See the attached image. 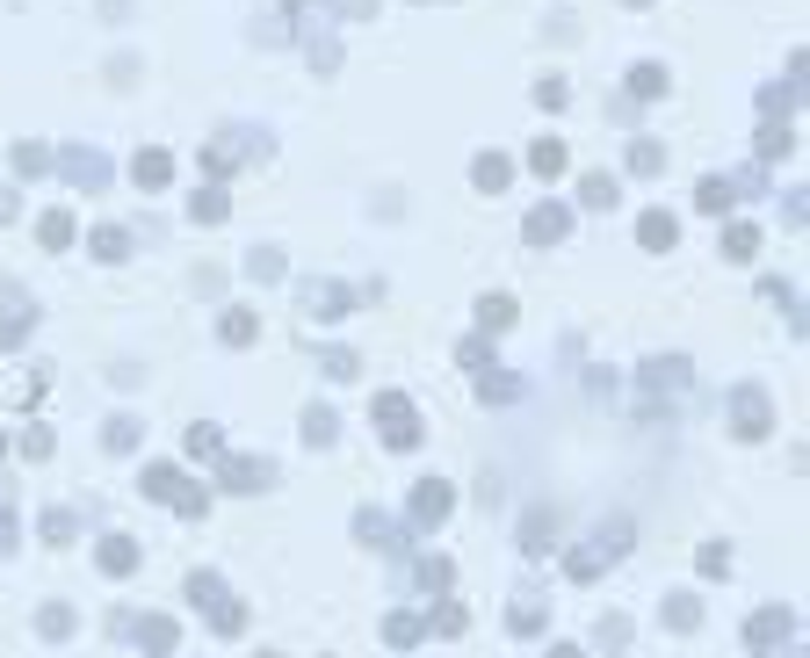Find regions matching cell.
Here are the masks:
<instances>
[{
    "instance_id": "6da1fadb",
    "label": "cell",
    "mask_w": 810,
    "mask_h": 658,
    "mask_svg": "<svg viewBox=\"0 0 810 658\" xmlns=\"http://www.w3.org/2000/svg\"><path fill=\"white\" fill-rule=\"evenodd\" d=\"M145 499H152V507H174L181 521H203V507H210V492L189 478V470H174V463H145Z\"/></svg>"
},
{
    "instance_id": "7a4b0ae2",
    "label": "cell",
    "mask_w": 810,
    "mask_h": 658,
    "mask_svg": "<svg viewBox=\"0 0 810 658\" xmlns=\"http://www.w3.org/2000/svg\"><path fill=\"white\" fill-rule=\"evenodd\" d=\"M622 550H630V521H615V528H601V536L586 543V550H572V557H565V572L586 586V579H601V572H608V564H615Z\"/></svg>"
},
{
    "instance_id": "3957f363",
    "label": "cell",
    "mask_w": 810,
    "mask_h": 658,
    "mask_svg": "<svg viewBox=\"0 0 810 658\" xmlns=\"http://www.w3.org/2000/svg\"><path fill=\"white\" fill-rule=\"evenodd\" d=\"M377 434H384V449H420V413H413V398H405V391H384V398H377Z\"/></svg>"
},
{
    "instance_id": "277c9868",
    "label": "cell",
    "mask_w": 810,
    "mask_h": 658,
    "mask_svg": "<svg viewBox=\"0 0 810 658\" xmlns=\"http://www.w3.org/2000/svg\"><path fill=\"white\" fill-rule=\"evenodd\" d=\"M456 514V485L449 478H420L413 485V507H405V528H442Z\"/></svg>"
},
{
    "instance_id": "5b68a950",
    "label": "cell",
    "mask_w": 810,
    "mask_h": 658,
    "mask_svg": "<svg viewBox=\"0 0 810 658\" xmlns=\"http://www.w3.org/2000/svg\"><path fill=\"white\" fill-rule=\"evenodd\" d=\"M217 485H225V492H268L275 485V463L268 456H217Z\"/></svg>"
},
{
    "instance_id": "8992f818",
    "label": "cell",
    "mask_w": 810,
    "mask_h": 658,
    "mask_svg": "<svg viewBox=\"0 0 810 658\" xmlns=\"http://www.w3.org/2000/svg\"><path fill=\"white\" fill-rule=\"evenodd\" d=\"M767 427H774V405H767V391L738 384V391H731V434H745V442H760Z\"/></svg>"
},
{
    "instance_id": "52a82bcc",
    "label": "cell",
    "mask_w": 810,
    "mask_h": 658,
    "mask_svg": "<svg viewBox=\"0 0 810 658\" xmlns=\"http://www.w3.org/2000/svg\"><path fill=\"white\" fill-rule=\"evenodd\" d=\"M29 326H37V304H29V297L15 290V282H8V290H0V355H8V348H22V340H29Z\"/></svg>"
},
{
    "instance_id": "ba28073f",
    "label": "cell",
    "mask_w": 810,
    "mask_h": 658,
    "mask_svg": "<svg viewBox=\"0 0 810 658\" xmlns=\"http://www.w3.org/2000/svg\"><path fill=\"white\" fill-rule=\"evenodd\" d=\"M789 630H796L789 608H760L753 622H745V644H753V651H774V644H789Z\"/></svg>"
},
{
    "instance_id": "9c48e42d",
    "label": "cell",
    "mask_w": 810,
    "mask_h": 658,
    "mask_svg": "<svg viewBox=\"0 0 810 658\" xmlns=\"http://www.w3.org/2000/svg\"><path fill=\"white\" fill-rule=\"evenodd\" d=\"M565 225H572V210H565V203H543V210H528L521 239H528V246H550V239H565Z\"/></svg>"
},
{
    "instance_id": "30bf717a",
    "label": "cell",
    "mask_w": 810,
    "mask_h": 658,
    "mask_svg": "<svg viewBox=\"0 0 810 658\" xmlns=\"http://www.w3.org/2000/svg\"><path fill=\"white\" fill-rule=\"evenodd\" d=\"M51 167H58V174H73L80 188H102V181H109V167L95 160V152H80V145H66V152H51Z\"/></svg>"
},
{
    "instance_id": "8fae6325",
    "label": "cell",
    "mask_w": 810,
    "mask_h": 658,
    "mask_svg": "<svg viewBox=\"0 0 810 658\" xmlns=\"http://www.w3.org/2000/svg\"><path fill=\"white\" fill-rule=\"evenodd\" d=\"M304 304H311V319H348V311H355V290H340V282H311Z\"/></svg>"
},
{
    "instance_id": "7c38bea8",
    "label": "cell",
    "mask_w": 810,
    "mask_h": 658,
    "mask_svg": "<svg viewBox=\"0 0 810 658\" xmlns=\"http://www.w3.org/2000/svg\"><path fill=\"white\" fill-rule=\"evenodd\" d=\"M95 564H102L109 579H131V572H138V543H131V536H102Z\"/></svg>"
},
{
    "instance_id": "4fadbf2b",
    "label": "cell",
    "mask_w": 810,
    "mask_h": 658,
    "mask_svg": "<svg viewBox=\"0 0 810 658\" xmlns=\"http://www.w3.org/2000/svg\"><path fill=\"white\" fill-rule=\"evenodd\" d=\"M131 174H138V188H167V181H174V152H160V145H145Z\"/></svg>"
},
{
    "instance_id": "5bb4252c",
    "label": "cell",
    "mask_w": 810,
    "mask_h": 658,
    "mask_svg": "<svg viewBox=\"0 0 810 658\" xmlns=\"http://www.w3.org/2000/svg\"><path fill=\"white\" fill-rule=\"evenodd\" d=\"M131 637H138L145 651H174V644H181V630H174V615H145V622H131Z\"/></svg>"
},
{
    "instance_id": "9a60e30c",
    "label": "cell",
    "mask_w": 810,
    "mask_h": 658,
    "mask_svg": "<svg viewBox=\"0 0 810 658\" xmlns=\"http://www.w3.org/2000/svg\"><path fill=\"white\" fill-rule=\"evenodd\" d=\"M637 239L651 246V254H666V246L680 239V225H673V217H666V210H644V217H637Z\"/></svg>"
},
{
    "instance_id": "2e32d148",
    "label": "cell",
    "mask_w": 810,
    "mask_h": 658,
    "mask_svg": "<svg viewBox=\"0 0 810 658\" xmlns=\"http://www.w3.org/2000/svg\"><path fill=\"white\" fill-rule=\"evenodd\" d=\"M217 333H225V340H232V348H254V333H261V319H254V311H246V304H232V311H225V319H217Z\"/></svg>"
},
{
    "instance_id": "e0dca14e",
    "label": "cell",
    "mask_w": 810,
    "mask_h": 658,
    "mask_svg": "<svg viewBox=\"0 0 810 658\" xmlns=\"http://www.w3.org/2000/svg\"><path fill=\"white\" fill-rule=\"evenodd\" d=\"M507 630H514V637H528V644H536V637L550 630V622H543V608H536V593H528V601H514V608H507Z\"/></svg>"
},
{
    "instance_id": "ac0fdd59",
    "label": "cell",
    "mask_w": 810,
    "mask_h": 658,
    "mask_svg": "<svg viewBox=\"0 0 810 658\" xmlns=\"http://www.w3.org/2000/svg\"><path fill=\"white\" fill-rule=\"evenodd\" d=\"M514 319H521V311H514V297H500V290H492V297H478V326H485V333H507Z\"/></svg>"
},
{
    "instance_id": "d6986e66",
    "label": "cell",
    "mask_w": 810,
    "mask_h": 658,
    "mask_svg": "<svg viewBox=\"0 0 810 658\" xmlns=\"http://www.w3.org/2000/svg\"><path fill=\"white\" fill-rule=\"evenodd\" d=\"M478 188H485V196H500V188L514 181V160H507V152H485V160H478V174H471Z\"/></svg>"
},
{
    "instance_id": "ffe728a7",
    "label": "cell",
    "mask_w": 810,
    "mask_h": 658,
    "mask_svg": "<svg viewBox=\"0 0 810 658\" xmlns=\"http://www.w3.org/2000/svg\"><path fill=\"white\" fill-rule=\"evenodd\" d=\"M333 434H340V420H333V405H304V442H311V449H326V442H333Z\"/></svg>"
},
{
    "instance_id": "44dd1931",
    "label": "cell",
    "mask_w": 810,
    "mask_h": 658,
    "mask_svg": "<svg viewBox=\"0 0 810 658\" xmlns=\"http://www.w3.org/2000/svg\"><path fill=\"white\" fill-rule=\"evenodd\" d=\"M37 239L51 246V254H66V246H73V217H66V210H44V217H37Z\"/></svg>"
},
{
    "instance_id": "7402d4cb",
    "label": "cell",
    "mask_w": 810,
    "mask_h": 658,
    "mask_svg": "<svg viewBox=\"0 0 810 658\" xmlns=\"http://www.w3.org/2000/svg\"><path fill=\"white\" fill-rule=\"evenodd\" d=\"M724 254H731V261H753V254H760V225H745V217H738V225L724 232Z\"/></svg>"
},
{
    "instance_id": "603a6c76",
    "label": "cell",
    "mask_w": 810,
    "mask_h": 658,
    "mask_svg": "<svg viewBox=\"0 0 810 658\" xmlns=\"http://www.w3.org/2000/svg\"><path fill=\"white\" fill-rule=\"evenodd\" d=\"M478 391H485V405H514V398H521V376H507V369H485V384H478Z\"/></svg>"
},
{
    "instance_id": "cb8c5ba5",
    "label": "cell",
    "mask_w": 810,
    "mask_h": 658,
    "mask_svg": "<svg viewBox=\"0 0 810 658\" xmlns=\"http://www.w3.org/2000/svg\"><path fill=\"white\" fill-rule=\"evenodd\" d=\"M138 434H145L138 420H109V427H102V449H109V456H131V449H138Z\"/></svg>"
},
{
    "instance_id": "d4e9b609",
    "label": "cell",
    "mask_w": 810,
    "mask_h": 658,
    "mask_svg": "<svg viewBox=\"0 0 810 658\" xmlns=\"http://www.w3.org/2000/svg\"><path fill=\"white\" fill-rule=\"evenodd\" d=\"M210 630H217V637H239V630H246V608L232 601V593H225V601L210 608Z\"/></svg>"
},
{
    "instance_id": "484cf974",
    "label": "cell",
    "mask_w": 810,
    "mask_h": 658,
    "mask_svg": "<svg viewBox=\"0 0 810 658\" xmlns=\"http://www.w3.org/2000/svg\"><path fill=\"white\" fill-rule=\"evenodd\" d=\"M95 254H102V261H123V254H131V232H123V225H95Z\"/></svg>"
},
{
    "instance_id": "4316f807",
    "label": "cell",
    "mask_w": 810,
    "mask_h": 658,
    "mask_svg": "<svg viewBox=\"0 0 810 658\" xmlns=\"http://www.w3.org/2000/svg\"><path fill=\"white\" fill-rule=\"evenodd\" d=\"M189 601H196V608L210 615L217 601H225V579H217V572H196V579H189Z\"/></svg>"
},
{
    "instance_id": "83f0119b",
    "label": "cell",
    "mask_w": 810,
    "mask_h": 658,
    "mask_svg": "<svg viewBox=\"0 0 810 658\" xmlns=\"http://www.w3.org/2000/svg\"><path fill=\"white\" fill-rule=\"evenodd\" d=\"M789 145H796V138H789V123L774 116L767 131H760V160H789Z\"/></svg>"
},
{
    "instance_id": "f1b7e54d",
    "label": "cell",
    "mask_w": 810,
    "mask_h": 658,
    "mask_svg": "<svg viewBox=\"0 0 810 658\" xmlns=\"http://www.w3.org/2000/svg\"><path fill=\"white\" fill-rule=\"evenodd\" d=\"M528 167H536L543 181H550V174H565V145H557V138H543L536 152H528Z\"/></svg>"
},
{
    "instance_id": "f546056e",
    "label": "cell",
    "mask_w": 810,
    "mask_h": 658,
    "mask_svg": "<svg viewBox=\"0 0 810 658\" xmlns=\"http://www.w3.org/2000/svg\"><path fill=\"white\" fill-rule=\"evenodd\" d=\"M196 217H203V225H225V217H232V196H225V188H203V196H196Z\"/></svg>"
},
{
    "instance_id": "4dcf8cb0",
    "label": "cell",
    "mask_w": 810,
    "mask_h": 658,
    "mask_svg": "<svg viewBox=\"0 0 810 658\" xmlns=\"http://www.w3.org/2000/svg\"><path fill=\"white\" fill-rule=\"evenodd\" d=\"M355 536H362V543H377V550H391V536H398V528H391L384 514H355Z\"/></svg>"
},
{
    "instance_id": "1f68e13d",
    "label": "cell",
    "mask_w": 810,
    "mask_h": 658,
    "mask_svg": "<svg viewBox=\"0 0 810 658\" xmlns=\"http://www.w3.org/2000/svg\"><path fill=\"white\" fill-rule=\"evenodd\" d=\"M622 160H630V174H659V167H666V152H659V145H637V138H630V152H622Z\"/></svg>"
},
{
    "instance_id": "d6a6232c",
    "label": "cell",
    "mask_w": 810,
    "mask_h": 658,
    "mask_svg": "<svg viewBox=\"0 0 810 658\" xmlns=\"http://www.w3.org/2000/svg\"><path fill=\"white\" fill-rule=\"evenodd\" d=\"M73 536H80V521H73L66 507H51V514H44V543H73Z\"/></svg>"
},
{
    "instance_id": "836d02e7",
    "label": "cell",
    "mask_w": 810,
    "mask_h": 658,
    "mask_svg": "<svg viewBox=\"0 0 810 658\" xmlns=\"http://www.w3.org/2000/svg\"><path fill=\"white\" fill-rule=\"evenodd\" d=\"M384 644H420V615H384Z\"/></svg>"
},
{
    "instance_id": "e575fe53",
    "label": "cell",
    "mask_w": 810,
    "mask_h": 658,
    "mask_svg": "<svg viewBox=\"0 0 810 658\" xmlns=\"http://www.w3.org/2000/svg\"><path fill=\"white\" fill-rule=\"evenodd\" d=\"M189 449H196V456H225V434H217L210 420H196V427H189Z\"/></svg>"
},
{
    "instance_id": "d590c367",
    "label": "cell",
    "mask_w": 810,
    "mask_h": 658,
    "mask_svg": "<svg viewBox=\"0 0 810 658\" xmlns=\"http://www.w3.org/2000/svg\"><path fill=\"white\" fill-rule=\"evenodd\" d=\"M731 196H738L731 181H702V188H695V203H702V210H731Z\"/></svg>"
},
{
    "instance_id": "8d00e7d4",
    "label": "cell",
    "mask_w": 810,
    "mask_h": 658,
    "mask_svg": "<svg viewBox=\"0 0 810 658\" xmlns=\"http://www.w3.org/2000/svg\"><path fill=\"white\" fill-rule=\"evenodd\" d=\"M37 630H44V637H73V608H66V601L44 608V615H37Z\"/></svg>"
},
{
    "instance_id": "74e56055",
    "label": "cell",
    "mask_w": 810,
    "mask_h": 658,
    "mask_svg": "<svg viewBox=\"0 0 810 658\" xmlns=\"http://www.w3.org/2000/svg\"><path fill=\"white\" fill-rule=\"evenodd\" d=\"M15 167L22 174H51V145H15Z\"/></svg>"
},
{
    "instance_id": "f35d334b",
    "label": "cell",
    "mask_w": 810,
    "mask_h": 658,
    "mask_svg": "<svg viewBox=\"0 0 810 658\" xmlns=\"http://www.w3.org/2000/svg\"><path fill=\"white\" fill-rule=\"evenodd\" d=\"M579 196L594 203V210H608V203H615V181H608V174H586V181H579Z\"/></svg>"
},
{
    "instance_id": "ab89813d",
    "label": "cell",
    "mask_w": 810,
    "mask_h": 658,
    "mask_svg": "<svg viewBox=\"0 0 810 658\" xmlns=\"http://www.w3.org/2000/svg\"><path fill=\"white\" fill-rule=\"evenodd\" d=\"M702 622V601H666V630H695Z\"/></svg>"
},
{
    "instance_id": "60d3db41",
    "label": "cell",
    "mask_w": 810,
    "mask_h": 658,
    "mask_svg": "<svg viewBox=\"0 0 810 658\" xmlns=\"http://www.w3.org/2000/svg\"><path fill=\"white\" fill-rule=\"evenodd\" d=\"M246 275H254V282H283V261L261 246V254H246Z\"/></svg>"
},
{
    "instance_id": "b9f144b4",
    "label": "cell",
    "mask_w": 810,
    "mask_h": 658,
    "mask_svg": "<svg viewBox=\"0 0 810 658\" xmlns=\"http://www.w3.org/2000/svg\"><path fill=\"white\" fill-rule=\"evenodd\" d=\"M630 94H666V66H637V73H630Z\"/></svg>"
},
{
    "instance_id": "7bdbcfd3",
    "label": "cell",
    "mask_w": 810,
    "mask_h": 658,
    "mask_svg": "<svg viewBox=\"0 0 810 658\" xmlns=\"http://www.w3.org/2000/svg\"><path fill=\"white\" fill-rule=\"evenodd\" d=\"M521 550H550V514H528V528H521Z\"/></svg>"
},
{
    "instance_id": "ee69618b",
    "label": "cell",
    "mask_w": 810,
    "mask_h": 658,
    "mask_svg": "<svg viewBox=\"0 0 810 658\" xmlns=\"http://www.w3.org/2000/svg\"><path fill=\"white\" fill-rule=\"evenodd\" d=\"M203 167H210V174H217V181H225V174H232V167H239V152H232V145H210V152H203Z\"/></svg>"
},
{
    "instance_id": "f6af8a7d",
    "label": "cell",
    "mask_w": 810,
    "mask_h": 658,
    "mask_svg": "<svg viewBox=\"0 0 810 658\" xmlns=\"http://www.w3.org/2000/svg\"><path fill=\"white\" fill-rule=\"evenodd\" d=\"M536 102H543V109H565V102H572V87H565V80H557V73H550V80L536 87Z\"/></svg>"
},
{
    "instance_id": "bcb514c9",
    "label": "cell",
    "mask_w": 810,
    "mask_h": 658,
    "mask_svg": "<svg viewBox=\"0 0 810 658\" xmlns=\"http://www.w3.org/2000/svg\"><path fill=\"white\" fill-rule=\"evenodd\" d=\"M420 586L442 593V586H449V557H427V564H420Z\"/></svg>"
},
{
    "instance_id": "7dc6e473",
    "label": "cell",
    "mask_w": 810,
    "mask_h": 658,
    "mask_svg": "<svg viewBox=\"0 0 810 658\" xmlns=\"http://www.w3.org/2000/svg\"><path fill=\"white\" fill-rule=\"evenodd\" d=\"M463 622H471V615H463L456 601H442V608H434V630H442V637H456V630H463Z\"/></svg>"
},
{
    "instance_id": "c3c4849f",
    "label": "cell",
    "mask_w": 810,
    "mask_h": 658,
    "mask_svg": "<svg viewBox=\"0 0 810 658\" xmlns=\"http://www.w3.org/2000/svg\"><path fill=\"white\" fill-rule=\"evenodd\" d=\"M319 369L333 376V384H348V376H355V355H340V348H333V355H319Z\"/></svg>"
},
{
    "instance_id": "681fc988",
    "label": "cell",
    "mask_w": 810,
    "mask_h": 658,
    "mask_svg": "<svg viewBox=\"0 0 810 658\" xmlns=\"http://www.w3.org/2000/svg\"><path fill=\"white\" fill-rule=\"evenodd\" d=\"M702 572H709V579H724V572H731V550H724V543H709V550H702Z\"/></svg>"
},
{
    "instance_id": "f907efd6",
    "label": "cell",
    "mask_w": 810,
    "mask_h": 658,
    "mask_svg": "<svg viewBox=\"0 0 810 658\" xmlns=\"http://www.w3.org/2000/svg\"><path fill=\"white\" fill-rule=\"evenodd\" d=\"M22 456L44 463V456H51V427H29V434H22Z\"/></svg>"
},
{
    "instance_id": "816d5d0a",
    "label": "cell",
    "mask_w": 810,
    "mask_h": 658,
    "mask_svg": "<svg viewBox=\"0 0 810 658\" xmlns=\"http://www.w3.org/2000/svg\"><path fill=\"white\" fill-rule=\"evenodd\" d=\"M369 8H377V0H340V15H355V22H362Z\"/></svg>"
},
{
    "instance_id": "f5cc1de1",
    "label": "cell",
    "mask_w": 810,
    "mask_h": 658,
    "mask_svg": "<svg viewBox=\"0 0 810 658\" xmlns=\"http://www.w3.org/2000/svg\"><path fill=\"white\" fill-rule=\"evenodd\" d=\"M8 543H15V514H8V507H0V550H8Z\"/></svg>"
},
{
    "instance_id": "db71d44e",
    "label": "cell",
    "mask_w": 810,
    "mask_h": 658,
    "mask_svg": "<svg viewBox=\"0 0 810 658\" xmlns=\"http://www.w3.org/2000/svg\"><path fill=\"white\" fill-rule=\"evenodd\" d=\"M0 456H8V434H0Z\"/></svg>"
}]
</instances>
